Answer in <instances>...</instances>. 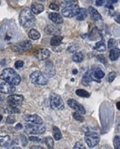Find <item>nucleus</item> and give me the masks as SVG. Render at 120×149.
<instances>
[{"instance_id": "28", "label": "nucleus", "mask_w": 120, "mask_h": 149, "mask_svg": "<svg viewBox=\"0 0 120 149\" xmlns=\"http://www.w3.org/2000/svg\"><path fill=\"white\" fill-rule=\"evenodd\" d=\"M75 94L77 95L80 97H83V98H89L90 96V94H89L88 91H86L85 90H83V89H79L77 91H75Z\"/></svg>"}, {"instance_id": "42", "label": "nucleus", "mask_w": 120, "mask_h": 149, "mask_svg": "<svg viewBox=\"0 0 120 149\" xmlns=\"http://www.w3.org/2000/svg\"><path fill=\"white\" fill-rule=\"evenodd\" d=\"M114 44H115L114 39H110V41H109V43H108V47L111 49V48L114 46Z\"/></svg>"}, {"instance_id": "15", "label": "nucleus", "mask_w": 120, "mask_h": 149, "mask_svg": "<svg viewBox=\"0 0 120 149\" xmlns=\"http://www.w3.org/2000/svg\"><path fill=\"white\" fill-rule=\"evenodd\" d=\"M44 71L45 74H47L48 77H52L56 74V70H55V67L52 61H47L45 65V68H44Z\"/></svg>"}, {"instance_id": "13", "label": "nucleus", "mask_w": 120, "mask_h": 149, "mask_svg": "<svg viewBox=\"0 0 120 149\" xmlns=\"http://www.w3.org/2000/svg\"><path fill=\"white\" fill-rule=\"evenodd\" d=\"M51 56V52L47 49H39L35 52V56L37 60L39 61H44L49 58V56Z\"/></svg>"}, {"instance_id": "7", "label": "nucleus", "mask_w": 120, "mask_h": 149, "mask_svg": "<svg viewBox=\"0 0 120 149\" xmlns=\"http://www.w3.org/2000/svg\"><path fill=\"white\" fill-rule=\"evenodd\" d=\"M32 45H31V42L30 40H27V41H23L21 42H18L13 45L11 49L13 52H24L28 51L29 49H31Z\"/></svg>"}, {"instance_id": "3", "label": "nucleus", "mask_w": 120, "mask_h": 149, "mask_svg": "<svg viewBox=\"0 0 120 149\" xmlns=\"http://www.w3.org/2000/svg\"><path fill=\"white\" fill-rule=\"evenodd\" d=\"M84 140H85L86 144L89 146V148H92L99 144L100 137H99V133H95V132H87L85 133Z\"/></svg>"}, {"instance_id": "39", "label": "nucleus", "mask_w": 120, "mask_h": 149, "mask_svg": "<svg viewBox=\"0 0 120 149\" xmlns=\"http://www.w3.org/2000/svg\"><path fill=\"white\" fill-rule=\"evenodd\" d=\"M24 65V62L22 61H17L15 62V67L17 69H19V68H22V66Z\"/></svg>"}, {"instance_id": "6", "label": "nucleus", "mask_w": 120, "mask_h": 149, "mask_svg": "<svg viewBox=\"0 0 120 149\" xmlns=\"http://www.w3.org/2000/svg\"><path fill=\"white\" fill-rule=\"evenodd\" d=\"M30 79L33 84L37 85H46L48 82L47 78L44 76V74L39 70H36V71L32 72L30 74Z\"/></svg>"}, {"instance_id": "38", "label": "nucleus", "mask_w": 120, "mask_h": 149, "mask_svg": "<svg viewBox=\"0 0 120 149\" xmlns=\"http://www.w3.org/2000/svg\"><path fill=\"white\" fill-rule=\"evenodd\" d=\"M85 149V147H84L83 143L81 142H77L74 146V149Z\"/></svg>"}, {"instance_id": "31", "label": "nucleus", "mask_w": 120, "mask_h": 149, "mask_svg": "<svg viewBox=\"0 0 120 149\" xmlns=\"http://www.w3.org/2000/svg\"><path fill=\"white\" fill-rule=\"evenodd\" d=\"M45 143L48 148L51 149L54 148V141H53L52 138H51V137H47L45 139Z\"/></svg>"}, {"instance_id": "49", "label": "nucleus", "mask_w": 120, "mask_h": 149, "mask_svg": "<svg viewBox=\"0 0 120 149\" xmlns=\"http://www.w3.org/2000/svg\"><path fill=\"white\" fill-rule=\"evenodd\" d=\"M73 74H77V70H73Z\"/></svg>"}, {"instance_id": "48", "label": "nucleus", "mask_w": 120, "mask_h": 149, "mask_svg": "<svg viewBox=\"0 0 120 149\" xmlns=\"http://www.w3.org/2000/svg\"><path fill=\"white\" fill-rule=\"evenodd\" d=\"M117 108H118L119 109H120V102L119 101L117 103Z\"/></svg>"}, {"instance_id": "25", "label": "nucleus", "mask_w": 120, "mask_h": 149, "mask_svg": "<svg viewBox=\"0 0 120 149\" xmlns=\"http://www.w3.org/2000/svg\"><path fill=\"white\" fill-rule=\"evenodd\" d=\"M87 17V11L85 8H80L78 14L76 15V18L78 21H83L84 19Z\"/></svg>"}, {"instance_id": "33", "label": "nucleus", "mask_w": 120, "mask_h": 149, "mask_svg": "<svg viewBox=\"0 0 120 149\" xmlns=\"http://www.w3.org/2000/svg\"><path fill=\"white\" fill-rule=\"evenodd\" d=\"M16 121V118L15 116L14 115H13V114H11L9 116H8L7 118H6V123H8V124H13V123H15Z\"/></svg>"}, {"instance_id": "52", "label": "nucleus", "mask_w": 120, "mask_h": 149, "mask_svg": "<svg viewBox=\"0 0 120 149\" xmlns=\"http://www.w3.org/2000/svg\"><path fill=\"white\" fill-rule=\"evenodd\" d=\"M39 1H41V2H43V1H45V0H39Z\"/></svg>"}, {"instance_id": "4", "label": "nucleus", "mask_w": 120, "mask_h": 149, "mask_svg": "<svg viewBox=\"0 0 120 149\" xmlns=\"http://www.w3.org/2000/svg\"><path fill=\"white\" fill-rule=\"evenodd\" d=\"M50 103L51 107L55 110H62L64 109V102L61 97L56 93H52L50 95Z\"/></svg>"}, {"instance_id": "23", "label": "nucleus", "mask_w": 120, "mask_h": 149, "mask_svg": "<svg viewBox=\"0 0 120 149\" xmlns=\"http://www.w3.org/2000/svg\"><path fill=\"white\" fill-rule=\"evenodd\" d=\"M52 130H53V138H54V139H55V140H57V141L61 140V138H62V134H61V133L60 129H59L57 126H53Z\"/></svg>"}, {"instance_id": "43", "label": "nucleus", "mask_w": 120, "mask_h": 149, "mask_svg": "<svg viewBox=\"0 0 120 149\" xmlns=\"http://www.w3.org/2000/svg\"><path fill=\"white\" fill-rule=\"evenodd\" d=\"M114 20L116 21V22H118V23L119 24V13H115L114 15Z\"/></svg>"}, {"instance_id": "14", "label": "nucleus", "mask_w": 120, "mask_h": 149, "mask_svg": "<svg viewBox=\"0 0 120 149\" xmlns=\"http://www.w3.org/2000/svg\"><path fill=\"white\" fill-rule=\"evenodd\" d=\"M23 119L26 122H29L31 123H35V124H42L43 120L40 116H38L37 114H32V115H24Z\"/></svg>"}, {"instance_id": "12", "label": "nucleus", "mask_w": 120, "mask_h": 149, "mask_svg": "<svg viewBox=\"0 0 120 149\" xmlns=\"http://www.w3.org/2000/svg\"><path fill=\"white\" fill-rule=\"evenodd\" d=\"M16 91L15 86L13 85H11L8 82H3L0 84V93L2 94H13Z\"/></svg>"}, {"instance_id": "19", "label": "nucleus", "mask_w": 120, "mask_h": 149, "mask_svg": "<svg viewBox=\"0 0 120 149\" xmlns=\"http://www.w3.org/2000/svg\"><path fill=\"white\" fill-rule=\"evenodd\" d=\"M89 13H90V16H91V19L92 20H94V21H99V20L102 19V16L100 15V13L95 8H94L93 7H89Z\"/></svg>"}, {"instance_id": "30", "label": "nucleus", "mask_w": 120, "mask_h": 149, "mask_svg": "<svg viewBox=\"0 0 120 149\" xmlns=\"http://www.w3.org/2000/svg\"><path fill=\"white\" fill-rule=\"evenodd\" d=\"M5 112L8 113H20V110L17 107H13L10 106V105H8L7 108H6Z\"/></svg>"}, {"instance_id": "10", "label": "nucleus", "mask_w": 120, "mask_h": 149, "mask_svg": "<svg viewBox=\"0 0 120 149\" xmlns=\"http://www.w3.org/2000/svg\"><path fill=\"white\" fill-rule=\"evenodd\" d=\"M24 100V97L19 95H12L7 98V102L8 105L13 107H20L22 104V102Z\"/></svg>"}, {"instance_id": "41", "label": "nucleus", "mask_w": 120, "mask_h": 149, "mask_svg": "<svg viewBox=\"0 0 120 149\" xmlns=\"http://www.w3.org/2000/svg\"><path fill=\"white\" fill-rule=\"evenodd\" d=\"M29 140L31 141V142H37V143L41 142V139H39V138H37V137H34V136H31V137L29 138Z\"/></svg>"}, {"instance_id": "21", "label": "nucleus", "mask_w": 120, "mask_h": 149, "mask_svg": "<svg viewBox=\"0 0 120 149\" xmlns=\"http://www.w3.org/2000/svg\"><path fill=\"white\" fill-rule=\"evenodd\" d=\"M61 42H62V37L59 35H55L51 40V45L52 47H57L61 43Z\"/></svg>"}, {"instance_id": "24", "label": "nucleus", "mask_w": 120, "mask_h": 149, "mask_svg": "<svg viewBox=\"0 0 120 149\" xmlns=\"http://www.w3.org/2000/svg\"><path fill=\"white\" fill-rule=\"evenodd\" d=\"M28 37L32 40H37L41 37V34L36 29H31L28 32Z\"/></svg>"}, {"instance_id": "47", "label": "nucleus", "mask_w": 120, "mask_h": 149, "mask_svg": "<svg viewBox=\"0 0 120 149\" xmlns=\"http://www.w3.org/2000/svg\"><path fill=\"white\" fill-rule=\"evenodd\" d=\"M31 148H41V149H42L43 148H42V147H38V146H37V147H34V146H32Z\"/></svg>"}, {"instance_id": "1", "label": "nucleus", "mask_w": 120, "mask_h": 149, "mask_svg": "<svg viewBox=\"0 0 120 149\" xmlns=\"http://www.w3.org/2000/svg\"><path fill=\"white\" fill-rule=\"evenodd\" d=\"M19 22L25 28H30L36 25V17L28 7L24 8L21 11L19 15Z\"/></svg>"}, {"instance_id": "26", "label": "nucleus", "mask_w": 120, "mask_h": 149, "mask_svg": "<svg viewBox=\"0 0 120 149\" xmlns=\"http://www.w3.org/2000/svg\"><path fill=\"white\" fill-rule=\"evenodd\" d=\"M72 59H73V61L75 62H77V63L81 62L84 60V54L81 52H76L74 53Z\"/></svg>"}, {"instance_id": "11", "label": "nucleus", "mask_w": 120, "mask_h": 149, "mask_svg": "<svg viewBox=\"0 0 120 149\" xmlns=\"http://www.w3.org/2000/svg\"><path fill=\"white\" fill-rule=\"evenodd\" d=\"M67 104L70 107L71 109H75V111H77L80 113H81V114H85V113H86L85 109L84 108L82 104H79L76 100H75L73 99H70V100H68Z\"/></svg>"}, {"instance_id": "2", "label": "nucleus", "mask_w": 120, "mask_h": 149, "mask_svg": "<svg viewBox=\"0 0 120 149\" xmlns=\"http://www.w3.org/2000/svg\"><path fill=\"white\" fill-rule=\"evenodd\" d=\"M0 79L9 83L11 85H17L21 82V76L12 68H6L0 74Z\"/></svg>"}, {"instance_id": "35", "label": "nucleus", "mask_w": 120, "mask_h": 149, "mask_svg": "<svg viewBox=\"0 0 120 149\" xmlns=\"http://www.w3.org/2000/svg\"><path fill=\"white\" fill-rule=\"evenodd\" d=\"M66 6L67 5H78V0H64Z\"/></svg>"}, {"instance_id": "50", "label": "nucleus", "mask_w": 120, "mask_h": 149, "mask_svg": "<svg viewBox=\"0 0 120 149\" xmlns=\"http://www.w3.org/2000/svg\"><path fill=\"white\" fill-rule=\"evenodd\" d=\"M110 2H111V3H117L118 0H110Z\"/></svg>"}, {"instance_id": "51", "label": "nucleus", "mask_w": 120, "mask_h": 149, "mask_svg": "<svg viewBox=\"0 0 120 149\" xmlns=\"http://www.w3.org/2000/svg\"><path fill=\"white\" fill-rule=\"evenodd\" d=\"M2 119H3V116H2V115H0V122L2 121Z\"/></svg>"}, {"instance_id": "27", "label": "nucleus", "mask_w": 120, "mask_h": 149, "mask_svg": "<svg viewBox=\"0 0 120 149\" xmlns=\"http://www.w3.org/2000/svg\"><path fill=\"white\" fill-rule=\"evenodd\" d=\"M94 48L99 52H104L106 51V46H105V42L103 41H100L98 43H96V45L94 46Z\"/></svg>"}, {"instance_id": "5", "label": "nucleus", "mask_w": 120, "mask_h": 149, "mask_svg": "<svg viewBox=\"0 0 120 149\" xmlns=\"http://www.w3.org/2000/svg\"><path fill=\"white\" fill-rule=\"evenodd\" d=\"M25 132L30 134H42L46 132V127L42 124H35V123H26L25 125Z\"/></svg>"}, {"instance_id": "16", "label": "nucleus", "mask_w": 120, "mask_h": 149, "mask_svg": "<svg viewBox=\"0 0 120 149\" xmlns=\"http://www.w3.org/2000/svg\"><path fill=\"white\" fill-rule=\"evenodd\" d=\"M12 143H13V141H12L9 135L0 136V147L8 148Z\"/></svg>"}, {"instance_id": "37", "label": "nucleus", "mask_w": 120, "mask_h": 149, "mask_svg": "<svg viewBox=\"0 0 120 149\" xmlns=\"http://www.w3.org/2000/svg\"><path fill=\"white\" fill-rule=\"evenodd\" d=\"M20 140H21L22 142V146H26L27 144V142H28V140L26 138V136L25 135H23V134H21L20 135Z\"/></svg>"}, {"instance_id": "18", "label": "nucleus", "mask_w": 120, "mask_h": 149, "mask_svg": "<svg viewBox=\"0 0 120 149\" xmlns=\"http://www.w3.org/2000/svg\"><path fill=\"white\" fill-rule=\"evenodd\" d=\"M31 11L34 14H39L44 11V7L41 3H33L31 6Z\"/></svg>"}, {"instance_id": "53", "label": "nucleus", "mask_w": 120, "mask_h": 149, "mask_svg": "<svg viewBox=\"0 0 120 149\" xmlns=\"http://www.w3.org/2000/svg\"><path fill=\"white\" fill-rule=\"evenodd\" d=\"M0 4H1V1H0Z\"/></svg>"}, {"instance_id": "9", "label": "nucleus", "mask_w": 120, "mask_h": 149, "mask_svg": "<svg viewBox=\"0 0 120 149\" xmlns=\"http://www.w3.org/2000/svg\"><path fill=\"white\" fill-rule=\"evenodd\" d=\"M79 11V5H67L65 6V8L61 11V13L66 17H73L78 14Z\"/></svg>"}, {"instance_id": "45", "label": "nucleus", "mask_w": 120, "mask_h": 149, "mask_svg": "<svg viewBox=\"0 0 120 149\" xmlns=\"http://www.w3.org/2000/svg\"><path fill=\"white\" fill-rule=\"evenodd\" d=\"M98 58L101 59V60H99V61H102V62H103L104 64H106V61H105V60H106V59H105V57L103 56H99Z\"/></svg>"}, {"instance_id": "20", "label": "nucleus", "mask_w": 120, "mask_h": 149, "mask_svg": "<svg viewBox=\"0 0 120 149\" xmlns=\"http://www.w3.org/2000/svg\"><path fill=\"white\" fill-rule=\"evenodd\" d=\"M119 48H113L110 52V58L111 61H116L119 57Z\"/></svg>"}, {"instance_id": "44", "label": "nucleus", "mask_w": 120, "mask_h": 149, "mask_svg": "<svg viewBox=\"0 0 120 149\" xmlns=\"http://www.w3.org/2000/svg\"><path fill=\"white\" fill-rule=\"evenodd\" d=\"M105 3V0H96V5L102 6Z\"/></svg>"}, {"instance_id": "34", "label": "nucleus", "mask_w": 120, "mask_h": 149, "mask_svg": "<svg viewBox=\"0 0 120 149\" xmlns=\"http://www.w3.org/2000/svg\"><path fill=\"white\" fill-rule=\"evenodd\" d=\"M120 145V139L119 136H116L114 139V146L115 149H119Z\"/></svg>"}, {"instance_id": "8", "label": "nucleus", "mask_w": 120, "mask_h": 149, "mask_svg": "<svg viewBox=\"0 0 120 149\" xmlns=\"http://www.w3.org/2000/svg\"><path fill=\"white\" fill-rule=\"evenodd\" d=\"M88 72L91 80L99 83H100V79L104 78L105 76V72L99 66H93L89 70H88Z\"/></svg>"}, {"instance_id": "40", "label": "nucleus", "mask_w": 120, "mask_h": 149, "mask_svg": "<svg viewBox=\"0 0 120 149\" xmlns=\"http://www.w3.org/2000/svg\"><path fill=\"white\" fill-rule=\"evenodd\" d=\"M49 8H50L52 10H55V11L59 10V6H58L57 3H51V4H50V6H49Z\"/></svg>"}, {"instance_id": "17", "label": "nucleus", "mask_w": 120, "mask_h": 149, "mask_svg": "<svg viewBox=\"0 0 120 149\" xmlns=\"http://www.w3.org/2000/svg\"><path fill=\"white\" fill-rule=\"evenodd\" d=\"M49 18L51 21L55 22L56 24H61L63 22L62 16L58 13H49Z\"/></svg>"}, {"instance_id": "29", "label": "nucleus", "mask_w": 120, "mask_h": 149, "mask_svg": "<svg viewBox=\"0 0 120 149\" xmlns=\"http://www.w3.org/2000/svg\"><path fill=\"white\" fill-rule=\"evenodd\" d=\"M91 81H92V80H91V78L89 76V72L86 71V73L84 74L83 78H82V84L84 85H89Z\"/></svg>"}, {"instance_id": "36", "label": "nucleus", "mask_w": 120, "mask_h": 149, "mask_svg": "<svg viewBox=\"0 0 120 149\" xmlns=\"http://www.w3.org/2000/svg\"><path fill=\"white\" fill-rule=\"evenodd\" d=\"M116 76H117V74H116V72H114V71H113V72H111V73H110V74H109V77H108V80H109V82H113L114 80V79L116 78Z\"/></svg>"}, {"instance_id": "46", "label": "nucleus", "mask_w": 120, "mask_h": 149, "mask_svg": "<svg viewBox=\"0 0 120 149\" xmlns=\"http://www.w3.org/2000/svg\"><path fill=\"white\" fill-rule=\"evenodd\" d=\"M15 128L17 130H20V129L22 128V123H17V126L15 127Z\"/></svg>"}, {"instance_id": "22", "label": "nucleus", "mask_w": 120, "mask_h": 149, "mask_svg": "<svg viewBox=\"0 0 120 149\" xmlns=\"http://www.w3.org/2000/svg\"><path fill=\"white\" fill-rule=\"evenodd\" d=\"M45 31V33L47 34V35H51V34H57L59 32V30H58L57 27L55 26H52V25H48L47 27H45L44 29Z\"/></svg>"}, {"instance_id": "32", "label": "nucleus", "mask_w": 120, "mask_h": 149, "mask_svg": "<svg viewBox=\"0 0 120 149\" xmlns=\"http://www.w3.org/2000/svg\"><path fill=\"white\" fill-rule=\"evenodd\" d=\"M72 116H73V118L75 120H77L79 122L83 123L84 120V118L83 116L81 115V113H80L78 112H75V113H72Z\"/></svg>"}]
</instances>
